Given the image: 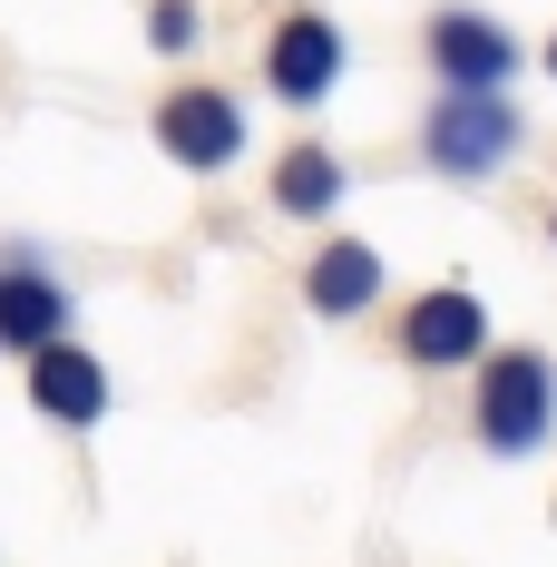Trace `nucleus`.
<instances>
[{"mask_svg": "<svg viewBox=\"0 0 557 567\" xmlns=\"http://www.w3.org/2000/svg\"><path fill=\"white\" fill-rule=\"evenodd\" d=\"M557 421V372L548 352H528V342H508V352H479V441L499 460H528L548 441Z\"/></svg>", "mask_w": 557, "mask_h": 567, "instance_id": "1", "label": "nucleus"}, {"mask_svg": "<svg viewBox=\"0 0 557 567\" xmlns=\"http://www.w3.org/2000/svg\"><path fill=\"white\" fill-rule=\"evenodd\" d=\"M421 157L441 176H489L518 157V109L508 99H441L431 127H421Z\"/></svg>", "mask_w": 557, "mask_h": 567, "instance_id": "2", "label": "nucleus"}, {"mask_svg": "<svg viewBox=\"0 0 557 567\" xmlns=\"http://www.w3.org/2000/svg\"><path fill=\"white\" fill-rule=\"evenodd\" d=\"M157 147H167L176 167L216 176L245 157V109L225 99V89H167V109H157Z\"/></svg>", "mask_w": 557, "mask_h": 567, "instance_id": "3", "label": "nucleus"}, {"mask_svg": "<svg viewBox=\"0 0 557 567\" xmlns=\"http://www.w3.org/2000/svg\"><path fill=\"white\" fill-rule=\"evenodd\" d=\"M479 352H489V313H479L470 284H431V293L401 313V362H421V372L479 362Z\"/></svg>", "mask_w": 557, "mask_h": 567, "instance_id": "4", "label": "nucleus"}, {"mask_svg": "<svg viewBox=\"0 0 557 567\" xmlns=\"http://www.w3.org/2000/svg\"><path fill=\"white\" fill-rule=\"evenodd\" d=\"M431 69L450 79V99H499V79L518 69V40L489 10H441L431 20Z\"/></svg>", "mask_w": 557, "mask_h": 567, "instance_id": "5", "label": "nucleus"}, {"mask_svg": "<svg viewBox=\"0 0 557 567\" xmlns=\"http://www.w3.org/2000/svg\"><path fill=\"white\" fill-rule=\"evenodd\" d=\"M333 79H342V30L313 20V10H293L275 40H265V89H275L283 109H323Z\"/></svg>", "mask_w": 557, "mask_h": 567, "instance_id": "6", "label": "nucleus"}, {"mask_svg": "<svg viewBox=\"0 0 557 567\" xmlns=\"http://www.w3.org/2000/svg\"><path fill=\"white\" fill-rule=\"evenodd\" d=\"M50 342H69V284H50L40 265H10L0 275V352H50Z\"/></svg>", "mask_w": 557, "mask_h": 567, "instance_id": "7", "label": "nucleus"}, {"mask_svg": "<svg viewBox=\"0 0 557 567\" xmlns=\"http://www.w3.org/2000/svg\"><path fill=\"white\" fill-rule=\"evenodd\" d=\"M30 401L69 421V431H89L99 411H109V372H99V352H79V342H50V352H30Z\"/></svg>", "mask_w": 557, "mask_h": 567, "instance_id": "8", "label": "nucleus"}, {"mask_svg": "<svg viewBox=\"0 0 557 567\" xmlns=\"http://www.w3.org/2000/svg\"><path fill=\"white\" fill-rule=\"evenodd\" d=\"M372 293H382V255H372L362 235H333V245L313 255V275H303V303H313V313H333V323H352Z\"/></svg>", "mask_w": 557, "mask_h": 567, "instance_id": "9", "label": "nucleus"}, {"mask_svg": "<svg viewBox=\"0 0 557 567\" xmlns=\"http://www.w3.org/2000/svg\"><path fill=\"white\" fill-rule=\"evenodd\" d=\"M275 206L303 216V226H323V216L342 206V157L323 147V137H293V147L275 157Z\"/></svg>", "mask_w": 557, "mask_h": 567, "instance_id": "10", "label": "nucleus"}, {"mask_svg": "<svg viewBox=\"0 0 557 567\" xmlns=\"http://www.w3.org/2000/svg\"><path fill=\"white\" fill-rule=\"evenodd\" d=\"M147 50H196V0H157V10H147Z\"/></svg>", "mask_w": 557, "mask_h": 567, "instance_id": "11", "label": "nucleus"}, {"mask_svg": "<svg viewBox=\"0 0 557 567\" xmlns=\"http://www.w3.org/2000/svg\"><path fill=\"white\" fill-rule=\"evenodd\" d=\"M548 69H557V40H548Z\"/></svg>", "mask_w": 557, "mask_h": 567, "instance_id": "12", "label": "nucleus"}]
</instances>
